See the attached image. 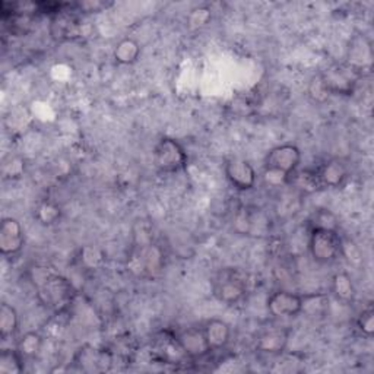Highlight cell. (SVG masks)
Listing matches in <instances>:
<instances>
[{"instance_id": "cell-1", "label": "cell", "mask_w": 374, "mask_h": 374, "mask_svg": "<svg viewBox=\"0 0 374 374\" xmlns=\"http://www.w3.org/2000/svg\"><path fill=\"white\" fill-rule=\"evenodd\" d=\"M187 161H189V157H187L186 149L176 139L162 138L152 149V162L160 173H179L187 167Z\"/></svg>"}, {"instance_id": "cell-2", "label": "cell", "mask_w": 374, "mask_h": 374, "mask_svg": "<svg viewBox=\"0 0 374 374\" xmlns=\"http://www.w3.org/2000/svg\"><path fill=\"white\" fill-rule=\"evenodd\" d=\"M309 250L314 262L320 265L332 263L344 253L342 237L335 230H312Z\"/></svg>"}, {"instance_id": "cell-3", "label": "cell", "mask_w": 374, "mask_h": 374, "mask_svg": "<svg viewBox=\"0 0 374 374\" xmlns=\"http://www.w3.org/2000/svg\"><path fill=\"white\" fill-rule=\"evenodd\" d=\"M214 296L227 305L240 303L247 293V281L239 270L226 269L219 272L212 285Z\"/></svg>"}, {"instance_id": "cell-4", "label": "cell", "mask_w": 374, "mask_h": 374, "mask_svg": "<svg viewBox=\"0 0 374 374\" xmlns=\"http://www.w3.org/2000/svg\"><path fill=\"white\" fill-rule=\"evenodd\" d=\"M323 82L331 95H352L356 81L360 75L347 64H333L329 66L325 72L320 74Z\"/></svg>"}, {"instance_id": "cell-5", "label": "cell", "mask_w": 374, "mask_h": 374, "mask_svg": "<svg viewBox=\"0 0 374 374\" xmlns=\"http://www.w3.org/2000/svg\"><path fill=\"white\" fill-rule=\"evenodd\" d=\"M301 162V151L293 144L275 146L268 152L265 158V168H275L285 174H293Z\"/></svg>"}, {"instance_id": "cell-6", "label": "cell", "mask_w": 374, "mask_h": 374, "mask_svg": "<svg viewBox=\"0 0 374 374\" xmlns=\"http://www.w3.org/2000/svg\"><path fill=\"white\" fill-rule=\"evenodd\" d=\"M39 291L43 301L50 305V307H59L71 300L72 294V285L67 282V279L47 274V277L43 278V281L39 284Z\"/></svg>"}, {"instance_id": "cell-7", "label": "cell", "mask_w": 374, "mask_h": 374, "mask_svg": "<svg viewBox=\"0 0 374 374\" xmlns=\"http://www.w3.org/2000/svg\"><path fill=\"white\" fill-rule=\"evenodd\" d=\"M305 297L290 291H277L266 301V309L274 317H296L304 310Z\"/></svg>"}, {"instance_id": "cell-8", "label": "cell", "mask_w": 374, "mask_h": 374, "mask_svg": "<svg viewBox=\"0 0 374 374\" xmlns=\"http://www.w3.org/2000/svg\"><path fill=\"white\" fill-rule=\"evenodd\" d=\"M226 177L239 192H249L256 184V172L253 165L243 158H230L226 162Z\"/></svg>"}, {"instance_id": "cell-9", "label": "cell", "mask_w": 374, "mask_h": 374, "mask_svg": "<svg viewBox=\"0 0 374 374\" xmlns=\"http://www.w3.org/2000/svg\"><path fill=\"white\" fill-rule=\"evenodd\" d=\"M25 244V237L21 223L16 218H5L0 226V253L4 256H15Z\"/></svg>"}, {"instance_id": "cell-10", "label": "cell", "mask_w": 374, "mask_h": 374, "mask_svg": "<svg viewBox=\"0 0 374 374\" xmlns=\"http://www.w3.org/2000/svg\"><path fill=\"white\" fill-rule=\"evenodd\" d=\"M373 63L371 44L364 36H355L349 41L347 52V64L356 74L368 71Z\"/></svg>"}, {"instance_id": "cell-11", "label": "cell", "mask_w": 374, "mask_h": 374, "mask_svg": "<svg viewBox=\"0 0 374 374\" xmlns=\"http://www.w3.org/2000/svg\"><path fill=\"white\" fill-rule=\"evenodd\" d=\"M176 341L181 351L191 359H202L211 352L203 329L199 328H187L181 331L176 335Z\"/></svg>"}, {"instance_id": "cell-12", "label": "cell", "mask_w": 374, "mask_h": 374, "mask_svg": "<svg viewBox=\"0 0 374 374\" xmlns=\"http://www.w3.org/2000/svg\"><path fill=\"white\" fill-rule=\"evenodd\" d=\"M316 173L321 189H339L349 177L347 165L339 160H329L321 164L320 168L316 169Z\"/></svg>"}, {"instance_id": "cell-13", "label": "cell", "mask_w": 374, "mask_h": 374, "mask_svg": "<svg viewBox=\"0 0 374 374\" xmlns=\"http://www.w3.org/2000/svg\"><path fill=\"white\" fill-rule=\"evenodd\" d=\"M290 336L291 329L288 328H268L258 336L256 348L265 354H282L290 342Z\"/></svg>"}, {"instance_id": "cell-14", "label": "cell", "mask_w": 374, "mask_h": 374, "mask_svg": "<svg viewBox=\"0 0 374 374\" xmlns=\"http://www.w3.org/2000/svg\"><path fill=\"white\" fill-rule=\"evenodd\" d=\"M203 335L211 351H218L227 347L231 339V328L227 321L221 319H211L205 323Z\"/></svg>"}, {"instance_id": "cell-15", "label": "cell", "mask_w": 374, "mask_h": 374, "mask_svg": "<svg viewBox=\"0 0 374 374\" xmlns=\"http://www.w3.org/2000/svg\"><path fill=\"white\" fill-rule=\"evenodd\" d=\"M141 44L134 39H123L114 46L113 59L123 66H130L141 57Z\"/></svg>"}, {"instance_id": "cell-16", "label": "cell", "mask_w": 374, "mask_h": 374, "mask_svg": "<svg viewBox=\"0 0 374 374\" xmlns=\"http://www.w3.org/2000/svg\"><path fill=\"white\" fill-rule=\"evenodd\" d=\"M139 263L142 265V272L149 277L158 275L164 266V256L158 246L149 244L141 250Z\"/></svg>"}, {"instance_id": "cell-17", "label": "cell", "mask_w": 374, "mask_h": 374, "mask_svg": "<svg viewBox=\"0 0 374 374\" xmlns=\"http://www.w3.org/2000/svg\"><path fill=\"white\" fill-rule=\"evenodd\" d=\"M332 293L341 303H351L355 298V286L348 272H336L332 277Z\"/></svg>"}, {"instance_id": "cell-18", "label": "cell", "mask_w": 374, "mask_h": 374, "mask_svg": "<svg viewBox=\"0 0 374 374\" xmlns=\"http://www.w3.org/2000/svg\"><path fill=\"white\" fill-rule=\"evenodd\" d=\"M20 326V316L15 307L11 304L4 303L0 305V338L6 341L8 338L13 336Z\"/></svg>"}, {"instance_id": "cell-19", "label": "cell", "mask_w": 374, "mask_h": 374, "mask_svg": "<svg viewBox=\"0 0 374 374\" xmlns=\"http://www.w3.org/2000/svg\"><path fill=\"white\" fill-rule=\"evenodd\" d=\"M44 344V339L40 333L37 332H27L20 341L16 344V351L21 354L24 360L29 359H36V356L40 354L41 348Z\"/></svg>"}, {"instance_id": "cell-20", "label": "cell", "mask_w": 374, "mask_h": 374, "mask_svg": "<svg viewBox=\"0 0 374 374\" xmlns=\"http://www.w3.org/2000/svg\"><path fill=\"white\" fill-rule=\"evenodd\" d=\"M24 371V359L16 349L0 352V374H20Z\"/></svg>"}, {"instance_id": "cell-21", "label": "cell", "mask_w": 374, "mask_h": 374, "mask_svg": "<svg viewBox=\"0 0 374 374\" xmlns=\"http://www.w3.org/2000/svg\"><path fill=\"white\" fill-rule=\"evenodd\" d=\"M290 183L296 184L298 189H301L304 192H316V191L321 189L317 173L313 172V169H303V172H300V173L294 172L291 174Z\"/></svg>"}, {"instance_id": "cell-22", "label": "cell", "mask_w": 374, "mask_h": 374, "mask_svg": "<svg viewBox=\"0 0 374 374\" xmlns=\"http://www.w3.org/2000/svg\"><path fill=\"white\" fill-rule=\"evenodd\" d=\"M62 216V211L57 203L52 200H44L40 203L37 211H36V218L40 224L43 226H53Z\"/></svg>"}, {"instance_id": "cell-23", "label": "cell", "mask_w": 374, "mask_h": 374, "mask_svg": "<svg viewBox=\"0 0 374 374\" xmlns=\"http://www.w3.org/2000/svg\"><path fill=\"white\" fill-rule=\"evenodd\" d=\"M212 20V11L208 6H198L191 11L189 16H187V27L192 31L202 29L207 27Z\"/></svg>"}, {"instance_id": "cell-24", "label": "cell", "mask_w": 374, "mask_h": 374, "mask_svg": "<svg viewBox=\"0 0 374 374\" xmlns=\"http://www.w3.org/2000/svg\"><path fill=\"white\" fill-rule=\"evenodd\" d=\"M25 172V162L20 157H8L2 165V174L6 180L20 179Z\"/></svg>"}, {"instance_id": "cell-25", "label": "cell", "mask_w": 374, "mask_h": 374, "mask_svg": "<svg viewBox=\"0 0 374 374\" xmlns=\"http://www.w3.org/2000/svg\"><path fill=\"white\" fill-rule=\"evenodd\" d=\"M316 228H320V230H335V231H338V228H339V221H338V218L331 211L321 209V211H319V212L314 214L313 221H312V230H316Z\"/></svg>"}, {"instance_id": "cell-26", "label": "cell", "mask_w": 374, "mask_h": 374, "mask_svg": "<svg viewBox=\"0 0 374 374\" xmlns=\"http://www.w3.org/2000/svg\"><path fill=\"white\" fill-rule=\"evenodd\" d=\"M309 97L316 101V103H325V101L331 97L325 82H323L320 74L313 76L312 81L309 82V88H307Z\"/></svg>"}, {"instance_id": "cell-27", "label": "cell", "mask_w": 374, "mask_h": 374, "mask_svg": "<svg viewBox=\"0 0 374 374\" xmlns=\"http://www.w3.org/2000/svg\"><path fill=\"white\" fill-rule=\"evenodd\" d=\"M356 328L366 336L373 338L374 335V312L373 309L363 310L361 314L356 319Z\"/></svg>"}, {"instance_id": "cell-28", "label": "cell", "mask_w": 374, "mask_h": 374, "mask_svg": "<svg viewBox=\"0 0 374 374\" xmlns=\"http://www.w3.org/2000/svg\"><path fill=\"white\" fill-rule=\"evenodd\" d=\"M290 179H291L290 174H285V173L279 172V169H275V168H265L263 169V181L268 186L279 187V186L290 183Z\"/></svg>"}, {"instance_id": "cell-29", "label": "cell", "mask_w": 374, "mask_h": 374, "mask_svg": "<svg viewBox=\"0 0 374 374\" xmlns=\"http://www.w3.org/2000/svg\"><path fill=\"white\" fill-rule=\"evenodd\" d=\"M81 259L87 266L97 268V266H99L101 263H103L104 256H103V253H101V250H98L97 247L88 246V247H85L82 250V258Z\"/></svg>"}, {"instance_id": "cell-30", "label": "cell", "mask_w": 374, "mask_h": 374, "mask_svg": "<svg viewBox=\"0 0 374 374\" xmlns=\"http://www.w3.org/2000/svg\"><path fill=\"white\" fill-rule=\"evenodd\" d=\"M78 6L81 9L88 11V12H97L101 8H104V4H101V2H85V4H79Z\"/></svg>"}]
</instances>
